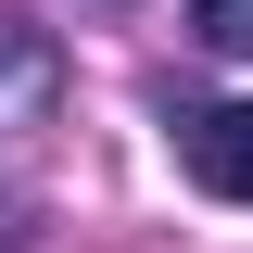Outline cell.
Wrapping results in <instances>:
<instances>
[{"instance_id":"cell-1","label":"cell","mask_w":253,"mask_h":253,"mask_svg":"<svg viewBox=\"0 0 253 253\" xmlns=\"http://www.w3.org/2000/svg\"><path fill=\"white\" fill-rule=\"evenodd\" d=\"M51 101H63V51H51V26L0 13V139L51 126Z\"/></svg>"},{"instance_id":"cell-2","label":"cell","mask_w":253,"mask_h":253,"mask_svg":"<svg viewBox=\"0 0 253 253\" xmlns=\"http://www.w3.org/2000/svg\"><path fill=\"white\" fill-rule=\"evenodd\" d=\"M177 152H190V177L215 190V203H253V101H203V114H177Z\"/></svg>"},{"instance_id":"cell-3","label":"cell","mask_w":253,"mask_h":253,"mask_svg":"<svg viewBox=\"0 0 253 253\" xmlns=\"http://www.w3.org/2000/svg\"><path fill=\"white\" fill-rule=\"evenodd\" d=\"M190 38L228 51V63H253V0H190Z\"/></svg>"},{"instance_id":"cell-4","label":"cell","mask_w":253,"mask_h":253,"mask_svg":"<svg viewBox=\"0 0 253 253\" xmlns=\"http://www.w3.org/2000/svg\"><path fill=\"white\" fill-rule=\"evenodd\" d=\"M13 241H26V203H13V190H0V253H13Z\"/></svg>"}]
</instances>
